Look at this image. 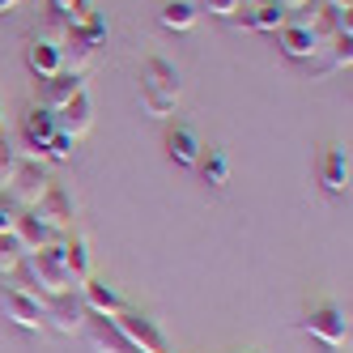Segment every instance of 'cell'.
Segmentation results:
<instances>
[{
	"mask_svg": "<svg viewBox=\"0 0 353 353\" xmlns=\"http://www.w3.org/2000/svg\"><path fill=\"white\" fill-rule=\"evenodd\" d=\"M0 311H5V319H13L17 327H30V332H39L47 323V302L34 290H21V285L0 290Z\"/></svg>",
	"mask_w": 353,
	"mask_h": 353,
	"instance_id": "4",
	"label": "cell"
},
{
	"mask_svg": "<svg viewBox=\"0 0 353 353\" xmlns=\"http://www.w3.org/2000/svg\"><path fill=\"white\" fill-rule=\"evenodd\" d=\"M85 341H90V349H98V353H137L128 341H123L119 332H115V323L107 319V315H90L85 319Z\"/></svg>",
	"mask_w": 353,
	"mask_h": 353,
	"instance_id": "15",
	"label": "cell"
},
{
	"mask_svg": "<svg viewBox=\"0 0 353 353\" xmlns=\"http://www.w3.org/2000/svg\"><path fill=\"white\" fill-rule=\"evenodd\" d=\"M60 243H64V239H60ZM60 243H56V247H43V251H30V256H21V264H26V272H30V281H34L39 294H47V298H60V294H72V290H77V281H72V272H68V264H64Z\"/></svg>",
	"mask_w": 353,
	"mask_h": 353,
	"instance_id": "2",
	"label": "cell"
},
{
	"mask_svg": "<svg viewBox=\"0 0 353 353\" xmlns=\"http://www.w3.org/2000/svg\"><path fill=\"white\" fill-rule=\"evenodd\" d=\"M17 5H21V0H0V17H5L9 9H17Z\"/></svg>",
	"mask_w": 353,
	"mask_h": 353,
	"instance_id": "32",
	"label": "cell"
},
{
	"mask_svg": "<svg viewBox=\"0 0 353 353\" xmlns=\"http://www.w3.org/2000/svg\"><path fill=\"white\" fill-rule=\"evenodd\" d=\"M47 319H56V327H60V332H81V327H85V319H90V311H85V302H81V298H68V294H60V298H52V302H47Z\"/></svg>",
	"mask_w": 353,
	"mask_h": 353,
	"instance_id": "18",
	"label": "cell"
},
{
	"mask_svg": "<svg viewBox=\"0 0 353 353\" xmlns=\"http://www.w3.org/2000/svg\"><path fill=\"white\" fill-rule=\"evenodd\" d=\"M52 188V179H47V170H43V162L34 158V162H26L21 158V166H17V174L9 179V205L13 209H34L39 200H43V192Z\"/></svg>",
	"mask_w": 353,
	"mask_h": 353,
	"instance_id": "6",
	"label": "cell"
},
{
	"mask_svg": "<svg viewBox=\"0 0 353 353\" xmlns=\"http://www.w3.org/2000/svg\"><path fill=\"white\" fill-rule=\"evenodd\" d=\"M0 132H5V115H0Z\"/></svg>",
	"mask_w": 353,
	"mask_h": 353,
	"instance_id": "33",
	"label": "cell"
},
{
	"mask_svg": "<svg viewBox=\"0 0 353 353\" xmlns=\"http://www.w3.org/2000/svg\"><path fill=\"white\" fill-rule=\"evenodd\" d=\"M72 34H81V39H85L90 47H98V43H103V39H107V17L90 9V13H85V17L77 21V26H72Z\"/></svg>",
	"mask_w": 353,
	"mask_h": 353,
	"instance_id": "25",
	"label": "cell"
},
{
	"mask_svg": "<svg viewBox=\"0 0 353 353\" xmlns=\"http://www.w3.org/2000/svg\"><path fill=\"white\" fill-rule=\"evenodd\" d=\"M200 154H205V141H200V132L192 128V123H174V128L166 132V158L174 166L192 170L200 162Z\"/></svg>",
	"mask_w": 353,
	"mask_h": 353,
	"instance_id": "10",
	"label": "cell"
},
{
	"mask_svg": "<svg viewBox=\"0 0 353 353\" xmlns=\"http://www.w3.org/2000/svg\"><path fill=\"white\" fill-rule=\"evenodd\" d=\"M56 128H60L64 137H72V141H81V137L94 128V103H90V94H85V90L72 98L68 107L56 111Z\"/></svg>",
	"mask_w": 353,
	"mask_h": 353,
	"instance_id": "13",
	"label": "cell"
},
{
	"mask_svg": "<svg viewBox=\"0 0 353 353\" xmlns=\"http://www.w3.org/2000/svg\"><path fill=\"white\" fill-rule=\"evenodd\" d=\"M72 145H77V141H72V137L56 132V141L47 145V158H52V162H68V158H72Z\"/></svg>",
	"mask_w": 353,
	"mask_h": 353,
	"instance_id": "29",
	"label": "cell"
},
{
	"mask_svg": "<svg viewBox=\"0 0 353 353\" xmlns=\"http://www.w3.org/2000/svg\"><path fill=\"white\" fill-rule=\"evenodd\" d=\"M179 94H183L179 68H174L170 60H162V56L145 60V68H141V103H145L149 115H154V119H166L174 107H179Z\"/></svg>",
	"mask_w": 353,
	"mask_h": 353,
	"instance_id": "1",
	"label": "cell"
},
{
	"mask_svg": "<svg viewBox=\"0 0 353 353\" xmlns=\"http://www.w3.org/2000/svg\"><path fill=\"white\" fill-rule=\"evenodd\" d=\"M196 170H200V179L213 183V188H225V183H230V158H225L221 149H205V154H200V162H196Z\"/></svg>",
	"mask_w": 353,
	"mask_h": 353,
	"instance_id": "22",
	"label": "cell"
},
{
	"mask_svg": "<svg viewBox=\"0 0 353 353\" xmlns=\"http://www.w3.org/2000/svg\"><path fill=\"white\" fill-rule=\"evenodd\" d=\"M26 68L34 72V77H56V72H64V56H60V43L56 39H34L26 47Z\"/></svg>",
	"mask_w": 353,
	"mask_h": 353,
	"instance_id": "16",
	"label": "cell"
},
{
	"mask_svg": "<svg viewBox=\"0 0 353 353\" xmlns=\"http://www.w3.org/2000/svg\"><path fill=\"white\" fill-rule=\"evenodd\" d=\"M13 234L21 239V247H26V256L30 251H43V247H56L64 234L60 230H52V225H43L34 213H26V217H17V225H13Z\"/></svg>",
	"mask_w": 353,
	"mask_h": 353,
	"instance_id": "19",
	"label": "cell"
},
{
	"mask_svg": "<svg viewBox=\"0 0 353 353\" xmlns=\"http://www.w3.org/2000/svg\"><path fill=\"white\" fill-rule=\"evenodd\" d=\"M60 251H64V264H68V272H72V281H85V276H94V251H90V239L85 234H68L64 243H60Z\"/></svg>",
	"mask_w": 353,
	"mask_h": 353,
	"instance_id": "20",
	"label": "cell"
},
{
	"mask_svg": "<svg viewBox=\"0 0 353 353\" xmlns=\"http://www.w3.org/2000/svg\"><path fill=\"white\" fill-rule=\"evenodd\" d=\"M56 132H60V128H56V115H52V111H43L39 103H34L26 115H21V145H26L39 162L47 158V145L56 141Z\"/></svg>",
	"mask_w": 353,
	"mask_h": 353,
	"instance_id": "7",
	"label": "cell"
},
{
	"mask_svg": "<svg viewBox=\"0 0 353 353\" xmlns=\"http://www.w3.org/2000/svg\"><path fill=\"white\" fill-rule=\"evenodd\" d=\"M94 52H98V47H90L81 34H72L68 30V39L60 43V56H64V72H77V77H81V72L94 64Z\"/></svg>",
	"mask_w": 353,
	"mask_h": 353,
	"instance_id": "21",
	"label": "cell"
},
{
	"mask_svg": "<svg viewBox=\"0 0 353 353\" xmlns=\"http://www.w3.org/2000/svg\"><path fill=\"white\" fill-rule=\"evenodd\" d=\"M111 323H115V332L128 341L137 353H166V336H162V327L149 319V315L123 307L119 315H111Z\"/></svg>",
	"mask_w": 353,
	"mask_h": 353,
	"instance_id": "3",
	"label": "cell"
},
{
	"mask_svg": "<svg viewBox=\"0 0 353 353\" xmlns=\"http://www.w3.org/2000/svg\"><path fill=\"white\" fill-rule=\"evenodd\" d=\"M52 5H56V13L68 21V30H72V26H77V21L90 13V0H52Z\"/></svg>",
	"mask_w": 353,
	"mask_h": 353,
	"instance_id": "28",
	"label": "cell"
},
{
	"mask_svg": "<svg viewBox=\"0 0 353 353\" xmlns=\"http://www.w3.org/2000/svg\"><path fill=\"white\" fill-rule=\"evenodd\" d=\"M21 256H26V247H21V239L9 230L0 234V272H17L21 268Z\"/></svg>",
	"mask_w": 353,
	"mask_h": 353,
	"instance_id": "24",
	"label": "cell"
},
{
	"mask_svg": "<svg viewBox=\"0 0 353 353\" xmlns=\"http://www.w3.org/2000/svg\"><path fill=\"white\" fill-rule=\"evenodd\" d=\"M17 166H21V149L0 132V188H9V179L17 174Z\"/></svg>",
	"mask_w": 353,
	"mask_h": 353,
	"instance_id": "26",
	"label": "cell"
},
{
	"mask_svg": "<svg viewBox=\"0 0 353 353\" xmlns=\"http://www.w3.org/2000/svg\"><path fill=\"white\" fill-rule=\"evenodd\" d=\"M77 290H81V302H85V311H90V315H107V319H111V315H119L123 307H128V302L119 298V290L107 285L103 276H85Z\"/></svg>",
	"mask_w": 353,
	"mask_h": 353,
	"instance_id": "11",
	"label": "cell"
},
{
	"mask_svg": "<svg viewBox=\"0 0 353 353\" xmlns=\"http://www.w3.org/2000/svg\"><path fill=\"white\" fill-rule=\"evenodd\" d=\"M13 225H17V209L9 205V200H5V196H0V234H9V230H13Z\"/></svg>",
	"mask_w": 353,
	"mask_h": 353,
	"instance_id": "31",
	"label": "cell"
},
{
	"mask_svg": "<svg viewBox=\"0 0 353 353\" xmlns=\"http://www.w3.org/2000/svg\"><path fill=\"white\" fill-rule=\"evenodd\" d=\"M302 332L323 341L327 349H341L349 341V319H345V311L336 307V302H319V307L307 311V319H302Z\"/></svg>",
	"mask_w": 353,
	"mask_h": 353,
	"instance_id": "5",
	"label": "cell"
},
{
	"mask_svg": "<svg viewBox=\"0 0 353 353\" xmlns=\"http://www.w3.org/2000/svg\"><path fill=\"white\" fill-rule=\"evenodd\" d=\"M205 5H209L213 17H225V21H230L234 13H243V0H205Z\"/></svg>",
	"mask_w": 353,
	"mask_h": 353,
	"instance_id": "30",
	"label": "cell"
},
{
	"mask_svg": "<svg viewBox=\"0 0 353 353\" xmlns=\"http://www.w3.org/2000/svg\"><path fill=\"white\" fill-rule=\"evenodd\" d=\"M319 179H323V188L332 192V196H345V192H349V149H345V145H332V149L323 154Z\"/></svg>",
	"mask_w": 353,
	"mask_h": 353,
	"instance_id": "17",
	"label": "cell"
},
{
	"mask_svg": "<svg viewBox=\"0 0 353 353\" xmlns=\"http://www.w3.org/2000/svg\"><path fill=\"white\" fill-rule=\"evenodd\" d=\"M81 90H85V81L77 77V72H56V77H43V81H39V107L56 115V111L68 107Z\"/></svg>",
	"mask_w": 353,
	"mask_h": 353,
	"instance_id": "9",
	"label": "cell"
},
{
	"mask_svg": "<svg viewBox=\"0 0 353 353\" xmlns=\"http://www.w3.org/2000/svg\"><path fill=\"white\" fill-rule=\"evenodd\" d=\"M349 64H353V39L336 34L332 39V56H327V68H349Z\"/></svg>",
	"mask_w": 353,
	"mask_h": 353,
	"instance_id": "27",
	"label": "cell"
},
{
	"mask_svg": "<svg viewBox=\"0 0 353 353\" xmlns=\"http://www.w3.org/2000/svg\"><path fill=\"white\" fill-rule=\"evenodd\" d=\"M43 225H52V230H68V225H72V200H68V192L60 188V183H52V188H47L43 192V200H39V205L30 209Z\"/></svg>",
	"mask_w": 353,
	"mask_h": 353,
	"instance_id": "12",
	"label": "cell"
},
{
	"mask_svg": "<svg viewBox=\"0 0 353 353\" xmlns=\"http://www.w3.org/2000/svg\"><path fill=\"white\" fill-rule=\"evenodd\" d=\"M230 21L243 26V30H281L285 21H290V9L281 5V0H264V5L247 9V13H234Z\"/></svg>",
	"mask_w": 353,
	"mask_h": 353,
	"instance_id": "14",
	"label": "cell"
},
{
	"mask_svg": "<svg viewBox=\"0 0 353 353\" xmlns=\"http://www.w3.org/2000/svg\"><path fill=\"white\" fill-rule=\"evenodd\" d=\"M158 21H162V26L166 30H192L196 26V5H188V0H166V5H162V13H158Z\"/></svg>",
	"mask_w": 353,
	"mask_h": 353,
	"instance_id": "23",
	"label": "cell"
},
{
	"mask_svg": "<svg viewBox=\"0 0 353 353\" xmlns=\"http://www.w3.org/2000/svg\"><path fill=\"white\" fill-rule=\"evenodd\" d=\"M276 39H281V52L290 60H315L323 52V39L315 34L311 21H285V26L276 30Z\"/></svg>",
	"mask_w": 353,
	"mask_h": 353,
	"instance_id": "8",
	"label": "cell"
}]
</instances>
